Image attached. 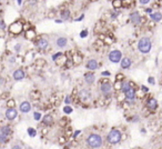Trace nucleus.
<instances>
[{"label": "nucleus", "mask_w": 162, "mask_h": 149, "mask_svg": "<svg viewBox=\"0 0 162 149\" xmlns=\"http://www.w3.org/2000/svg\"><path fill=\"white\" fill-rule=\"evenodd\" d=\"M56 22H57V23H61L62 21H61V20H56Z\"/></svg>", "instance_id": "obj_48"}, {"label": "nucleus", "mask_w": 162, "mask_h": 149, "mask_svg": "<svg viewBox=\"0 0 162 149\" xmlns=\"http://www.w3.org/2000/svg\"><path fill=\"white\" fill-rule=\"evenodd\" d=\"M112 86H111L110 82H108L107 80H104V82H102L101 85H100V90H101V92L103 94L104 96H109L111 95V92H112Z\"/></svg>", "instance_id": "obj_4"}, {"label": "nucleus", "mask_w": 162, "mask_h": 149, "mask_svg": "<svg viewBox=\"0 0 162 149\" xmlns=\"http://www.w3.org/2000/svg\"><path fill=\"white\" fill-rule=\"evenodd\" d=\"M147 107L150 110H156V107H158V101H156V99H154V98H149L147 101Z\"/></svg>", "instance_id": "obj_10"}, {"label": "nucleus", "mask_w": 162, "mask_h": 149, "mask_svg": "<svg viewBox=\"0 0 162 149\" xmlns=\"http://www.w3.org/2000/svg\"><path fill=\"white\" fill-rule=\"evenodd\" d=\"M6 28V25H5V22H3L2 20H0V29H5Z\"/></svg>", "instance_id": "obj_36"}, {"label": "nucleus", "mask_w": 162, "mask_h": 149, "mask_svg": "<svg viewBox=\"0 0 162 149\" xmlns=\"http://www.w3.org/2000/svg\"><path fill=\"white\" fill-rule=\"evenodd\" d=\"M121 86H122V80L120 81V80H117L116 81V83H114V88H116V90H121Z\"/></svg>", "instance_id": "obj_27"}, {"label": "nucleus", "mask_w": 162, "mask_h": 149, "mask_svg": "<svg viewBox=\"0 0 162 149\" xmlns=\"http://www.w3.org/2000/svg\"><path fill=\"white\" fill-rule=\"evenodd\" d=\"M130 19L134 25H139V23L141 22V16H140V14L138 11H133L132 14H130Z\"/></svg>", "instance_id": "obj_8"}, {"label": "nucleus", "mask_w": 162, "mask_h": 149, "mask_svg": "<svg viewBox=\"0 0 162 149\" xmlns=\"http://www.w3.org/2000/svg\"><path fill=\"white\" fill-rule=\"evenodd\" d=\"M83 18H84V14H81L80 17H79L78 19H77V21H81V20H82V19H83Z\"/></svg>", "instance_id": "obj_45"}, {"label": "nucleus", "mask_w": 162, "mask_h": 149, "mask_svg": "<svg viewBox=\"0 0 162 149\" xmlns=\"http://www.w3.org/2000/svg\"><path fill=\"white\" fill-rule=\"evenodd\" d=\"M9 30H10V32H12V34H20L21 30H22V25H21L20 22H13L11 25V26L9 27Z\"/></svg>", "instance_id": "obj_6"}, {"label": "nucleus", "mask_w": 162, "mask_h": 149, "mask_svg": "<svg viewBox=\"0 0 162 149\" xmlns=\"http://www.w3.org/2000/svg\"><path fill=\"white\" fill-rule=\"evenodd\" d=\"M60 142H61V143L64 142V139H63V138H60Z\"/></svg>", "instance_id": "obj_47"}, {"label": "nucleus", "mask_w": 162, "mask_h": 149, "mask_svg": "<svg viewBox=\"0 0 162 149\" xmlns=\"http://www.w3.org/2000/svg\"><path fill=\"white\" fill-rule=\"evenodd\" d=\"M151 41L149 38H142L140 39V41L138 42V49L142 54H148L151 50Z\"/></svg>", "instance_id": "obj_3"}, {"label": "nucleus", "mask_w": 162, "mask_h": 149, "mask_svg": "<svg viewBox=\"0 0 162 149\" xmlns=\"http://www.w3.org/2000/svg\"><path fill=\"white\" fill-rule=\"evenodd\" d=\"M107 140L111 145H117L121 140V131L118 129H112L107 136Z\"/></svg>", "instance_id": "obj_2"}, {"label": "nucleus", "mask_w": 162, "mask_h": 149, "mask_svg": "<svg viewBox=\"0 0 162 149\" xmlns=\"http://www.w3.org/2000/svg\"><path fill=\"white\" fill-rule=\"evenodd\" d=\"M80 132H81V131H80V130H77V131H75V134H73V137H75H75H77V136H78V135H79V134H80Z\"/></svg>", "instance_id": "obj_43"}, {"label": "nucleus", "mask_w": 162, "mask_h": 149, "mask_svg": "<svg viewBox=\"0 0 162 149\" xmlns=\"http://www.w3.org/2000/svg\"><path fill=\"white\" fill-rule=\"evenodd\" d=\"M129 88H130V83H129V81H123V80H122V86H121V90H122V91L125 92Z\"/></svg>", "instance_id": "obj_22"}, {"label": "nucleus", "mask_w": 162, "mask_h": 149, "mask_svg": "<svg viewBox=\"0 0 162 149\" xmlns=\"http://www.w3.org/2000/svg\"><path fill=\"white\" fill-rule=\"evenodd\" d=\"M94 80H96V77H94L93 72H87V74H84V81H86L88 85L93 83Z\"/></svg>", "instance_id": "obj_12"}, {"label": "nucleus", "mask_w": 162, "mask_h": 149, "mask_svg": "<svg viewBox=\"0 0 162 149\" xmlns=\"http://www.w3.org/2000/svg\"><path fill=\"white\" fill-rule=\"evenodd\" d=\"M61 56H63V54H61V52H57V54H56L55 56H53V57H52V59H53V60L56 61V60H57V59H58V58H60Z\"/></svg>", "instance_id": "obj_32"}, {"label": "nucleus", "mask_w": 162, "mask_h": 149, "mask_svg": "<svg viewBox=\"0 0 162 149\" xmlns=\"http://www.w3.org/2000/svg\"><path fill=\"white\" fill-rule=\"evenodd\" d=\"M28 134H29L30 137H35L37 135V131H36L33 128H28Z\"/></svg>", "instance_id": "obj_26"}, {"label": "nucleus", "mask_w": 162, "mask_h": 149, "mask_svg": "<svg viewBox=\"0 0 162 149\" xmlns=\"http://www.w3.org/2000/svg\"><path fill=\"white\" fill-rule=\"evenodd\" d=\"M67 63H68V65H67V68H70V67L72 66V61L68 60V61H67Z\"/></svg>", "instance_id": "obj_41"}, {"label": "nucleus", "mask_w": 162, "mask_h": 149, "mask_svg": "<svg viewBox=\"0 0 162 149\" xmlns=\"http://www.w3.org/2000/svg\"><path fill=\"white\" fill-rule=\"evenodd\" d=\"M121 58H122V54H121V51H119V50H112V51L109 54V60L112 61V62H119V61H121Z\"/></svg>", "instance_id": "obj_5"}, {"label": "nucleus", "mask_w": 162, "mask_h": 149, "mask_svg": "<svg viewBox=\"0 0 162 149\" xmlns=\"http://www.w3.org/2000/svg\"><path fill=\"white\" fill-rule=\"evenodd\" d=\"M38 0H28V2L30 3V5H35V3H37Z\"/></svg>", "instance_id": "obj_42"}, {"label": "nucleus", "mask_w": 162, "mask_h": 149, "mask_svg": "<svg viewBox=\"0 0 162 149\" xmlns=\"http://www.w3.org/2000/svg\"><path fill=\"white\" fill-rule=\"evenodd\" d=\"M67 45V38L64 37H60L57 39V46L60 47V48H62V47H66Z\"/></svg>", "instance_id": "obj_18"}, {"label": "nucleus", "mask_w": 162, "mask_h": 149, "mask_svg": "<svg viewBox=\"0 0 162 149\" xmlns=\"http://www.w3.org/2000/svg\"><path fill=\"white\" fill-rule=\"evenodd\" d=\"M87 143L91 148H99L102 146V138L98 134H91L87 138Z\"/></svg>", "instance_id": "obj_1"}, {"label": "nucleus", "mask_w": 162, "mask_h": 149, "mask_svg": "<svg viewBox=\"0 0 162 149\" xmlns=\"http://www.w3.org/2000/svg\"><path fill=\"white\" fill-rule=\"evenodd\" d=\"M63 112H64V114H67V115H69V114H71V112H72V108H71L70 106H66L63 108Z\"/></svg>", "instance_id": "obj_28"}, {"label": "nucleus", "mask_w": 162, "mask_h": 149, "mask_svg": "<svg viewBox=\"0 0 162 149\" xmlns=\"http://www.w3.org/2000/svg\"><path fill=\"white\" fill-rule=\"evenodd\" d=\"M125 98H127L128 100H134V98H136V90L130 87V88L125 92Z\"/></svg>", "instance_id": "obj_13"}, {"label": "nucleus", "mask_w": 162, "mask_h": 149, "mask_svg": "<svg viewBox=\"0 0 162 149\" xmlns=\"http://www.w3.org/2000/svg\"><path fill=\"white\" fill-rule=\"evenodd\" d=\"M33 118H35V120H40L41 119V114L40 112H35V114H33Z\"/></svg>", "instance_id": "obj_31"}, {"label": "nucleus", "mask_w": 162, "mask_h": 149, "mask_svg": "<svg viewBox=\"0 0 162 149\" xmlns=\"http://www.w3.org/2000/svg\"><path fill=\"white\" fill-rule=\"evenodd\" d=\"M20 111L23 112V114H27V112H29L30 110H31V105H30V102H28V101H23V102L20 103Z\"/></svg>", "instance_id": "obj_9"}, {"label": "nucleus", "mask_w": 162, "mask_h": 149, "mask_svg": "<svg viewBox=\"0 0 162 149\" xmlns=\"http://www.w3.org/2000/svg\"><path fill=\"white\" fill-rule=\"evenodd\" d=\"M88 36V30L87 29H84V30H82V31L80 32V37L81 38H86Z\"/></svg>", "instance_id": "obj_30"}, {"label": "nucleus", "mask_w": 162, "mask_h": 149, "mask_svg": "<svg viewBox=\"0 0 162 149\" xmlns=\"http://www.w3.org/2000/svg\"><path fill=\"white\" fill-rule=\"evenodd\" d=\"M8 106H9V108H10V107H15V101L12 100V99L11 100H9L8 101Z\"/></svg>", "instance_id": "obj_35"}, {"label": "nucleus", "mask_w": 162, "mask_h": 149, "mask_svg": "<svg viewBox=\"0 0 162 149\" xmlns=\"http://www.w3.org/2000/svg\"><path fill=\"white\" fill-rule=\"evenodd\" d=\"M140 3H142V5H147V3L150 2V0H139Z\"/></svg>", "instance_id": "obj_38"}, {"label": "nucleus", "mask_w": 162, "mask_h": 149, "mask_svg": "<svg viewBox=\"0 0 162 149\" xmlns=\"http://www.w3.org/2000/svg\"><path fill=\"white\" fill-rule=\"evenodd\" d=\"M148 81H149V83H151V85H154V82H156L153 77H149L148 78Z\"/></svg>", "instance_id": "obj_34"}, {"label": "nucleus", "mask_w": 162, "mask_h": 149, "mask_svg": "<svg viewBox=\"0 0 162 149\" xmlns=\"http://www.w3.org/2000/svg\"><path fill=\"white\" fill-rule=\"evenodd\" d=\"M123 78H125V76H123L122 74H118L116 76V79H117V80H120V81L123 80Z\"/></svg>", "instance_id": "obj_33"}, {"label": "nucleus", "mask_w": 162, "mask_h": 149, "mask_svg": "<svg viewBox=\"0 0 162 149\" xmlns=\"http://www.w3.org/2000/svg\"><path fill=\"white\" fill-rule=\"evenodd\" d=\"M42 121H44V125H51L52 122H53V118H52V116H50V115H46L44 117V119H42Z\"/></svg>", "instance_id": "obj_19"}, {"label": "nucleus", "mask_w": 162, "mask_h": 149, "mask_svg": "<svg viewBox=\"0 0 162 149\" xmlns=\"http://www.w3.org/2000/svg\"><path fill=\"white\" fill-rule=\"evenodd\" d=\"M91 1H93V2H94V1H98V0H91Z\"/></svg>", "instance_id": "obj_50"}, {"label": "nucleus", "mask_w": 162, "mask_h": 149, "mask_svg": "<svg viewBox=\"0 0 162 149\" xmlns=\"http://www.w3.org/2000/svg\"><path fill=\"white\" fill-rule=\"evenodd\" d=\"M79 96H80V99L82 101H87L90 99V97H91V95H90V92L88 89H82L80 91V94H79Z\"/></svg>", "instance_id": "obj_11"}, {"label": "nucleus", "mask_w": 162, "mask_h": 149, "mask_svg": "<svg viewBox=\"0 0 162 149\" xmlns=\"http://www.w3.org/2000/svg\"><path fill=\"white\" fill-rule=\"evenodd\" d=\"M112 6H113V8L119 9L120 7H122V1H121V0H113V1H112Z\"/></svg>", "instance_id": "obj_24"}, {"label": "nucleus", "mask_w": 162, "mask_h": 149, "mask_svg": "<svg viewBox=\"0 0 162 149\" xmlns=\"http://www.w3.org/2000/svg\"><path fill=\"white\" fill-rule=\"evenodd\" d=\"M35 31L33 30H29V31H27V37L29 38V39H32V38L35 37Z\"/></svg>", "instance_id": "obj_29"}, {"label": "nucleus", "mask_w": 162, "mask_h": 149, "mask_svg": "<svg viewBox=\"0 0 162 149\" xmlns=\"http://www.w3.org/2000/svg\"><path fill=\"white\" fill-rule=\"evenodd\" d=\"M61 18H62L63 20L69 19L70 18V10L69 9H63V10H62V12H61Z\"/></svg>", "instance_id": "obj_21"}, {"label": "nucleus", "mask_w": 162, "mask_h": 149, "mask_svg": "<svg viewBox=\"0 0 162 149\" xmlns=\"http://www.w3.org/2000/svg\"><path fill=\"white\" fill-rule=\"evenodd\" d=\"M145 11H147L148 14H150V12L152 11V9H151V8H148V9H145Z\"/></svg>", "instance_id": "obj_46"}, {"label": "nucleus", "mask_w": 162, "mask_h": 149, "mask_svg": "<svg viewBox=\"0 0 162 149\" xmlns=\"http://www.w3.org/2000/svg\"><path fill=\"white\" fill-rule=\"evenodd\" d=\"M98 61L94 60V59H90L89 61L87 62V68L89 69V70H91V71H93V70H96L97 68H98Z\"/></svg>", "instance_id": "obj_14"}, {"label": "nucleus", "mask_w": 162, "mask_h": 149, "mask_svg": "<svg viewBox=\"0 0 162 149\" xmlns=\"http://www.w3.org/2000/svg\"><path fill=\"white\" fill-rule=\"evenodd\" d=\"M64 102H66V103H70V102H71V100H70V96H67L66 99H64Z\"/></svg>", "instance_id": "obj_39"}, {"label": "nucleus", "mask_w": 162, "mask_h": 149, "mask_svg": "<svg viewBox=\"0 0 162 149\" xmlns=\"http://www.w3.org/2000/svg\"><path fill=\"white\" fill-rule=\"evenodd\" d=\"M7 140H8V135H6V134H3V132L0 131V143L6 142Z\"/></svg>", "instance_id": "obj_25"}, {"label": "nucleus", "mask_w": 162, "mask_h": 149, "mask_svg": "<svg viewBox=\"0 0 162 149\" xmlns=\"http://www.w3.org/2000/svg\"><path fill=\"white\" fill-rule=\"evenodd\" d=\"M15 50H16V51H19V50H20V45H16Z\"/></svg>", "instance_id": "obj_44"}, {"label": "nucleus", "mask_w": 162, "mask_h": 149, "mask_svg": "<svg viewBox=\"0 0 162 149\" xmlns=\"http://www.w3.org/2000/svg\"><path fill=\"white\" fill-rule=\"evenodd\" d=\"M17 115H18V112H17V110H16L13 107H10L9 109H7L6 118L8 119V120H13V119L17 117Z\"/></svg>", "instance_id": "obj_7"}, {"label": "nucleus", "mask_w": 162, "mask_h": 149, "mask_svg": "<svg viewBox=\"0 0 162 149\" xmlns=\"http://www.w3.org/2000/svg\"><path fill=\"white\" fill-rule=\"evenodd\" d=\"M48 46H49V42H48V40L44 39V38H40L37 42V47L39 49H46Z\"/></svg>", "instance_id": "obj_15"}, {"label": "nucleus", "mask_w": 162, "mask_h": 149, "mask_svg": "<svg viewBox=\"0 0 162 149\" xmlns=\"http://www.w3.org/2000/svg\"><path fill=\"white\" fill-rule=\"evenodd\" d=\"M18 5H21V0H18Z\"/></svg>", "instance_id": "obj_49"}, {"label": "nucleus", "mask_w": 162, "mask_h": 149, "mask_svg": "<svg viewBox=\"0 0 162 149\" xmlns=\"http://www.w3.org/2000/svg\"><path fill=\"white\" fill-rule=\"evenodd\" d=\"M141 89H142V91H143V92H148V91H149V88H148V87H145V86H141Z\"/></svg>", "instance_id": "obj_37"}, {"label": "nucleus", "mask_w": 162, "mask_h": 149, "mask_svg": "<svg viewBox=\"0 0 162 149\" xmlns=\"http://www.w3.org/2000/svg\"><path fill=\"white\" fill-rule=\"evenodd\" d=\"M151 19L153 21H156V22H158V21H160L162 19V14H160V12H154V14H151Z\"/></svg>", "instance_id": "obj_20"}, {"label": "nucleus", "mask_w": 162, "mask_h": 149, "mask_svg": "<svg viewBox=\"0 0 162 149\" xmlns=\"http://www.w3.org/2000/svg\"><path fill=\"white\" fill-rule=\"evenodd\" d=\"M131 63H132V61H131L130 58H128V57L123 58V59L121 60V68H123V69L130 68V67H131Z\"/></svg>", "instance_id": "obj_17"}, {"label": "nucleus", "mask_w": 162, "mask_h": 149, "mask_svg": "<svg viewBox=\"0 0 162 149\" xmlns=\"http://www.w3.org/2000/svg\"><path fill=\"white\" fill-rule=\"evenodd\" d=\"M101 74H102V76H110L111 72H109V71H107V70H106V71L101 72Z\"/></svg>", "instance_id": "obj_40"}, {"label": "nucleus", "mask_w": 162, "mask_h": 149, "mask_svg": "<svg viewBox=\"0 0 162 149\" xmlns=\"http://www.w3.org/2000/svg\"><path fill=\"white\" fill-rule=\"evenodd\" d=\"M0 131L9 136V135H10V132H11V129H10V127H9V126H3V127H1Z\"/></svg>", "instance_id": "obj_23"}, {"label": "nucleus", "mask_w": 162, "mask_h": 149, "mask_svg": "<svg viewBox=\"0 0 162 149\" xmlns=\"http://www.w3.org/2000/svg\"><path fill=\"white\" fill-rule=\"evenodd\" d=\"M23 78H25V72H23L22 69H17L13 72V79L15 80H21Z\"/></svg>", "instance_id": "obj_16"}]
</instances>
